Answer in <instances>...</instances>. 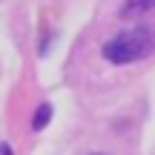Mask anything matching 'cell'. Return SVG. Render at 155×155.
Wrapping results in <instances>:
<instances>
[{
  "label": "cell",
  "mask_w": 155,
  "mask_h": 155,
  "mask_svg": "<svg viewBox=\"0 0 155 155\" xmlns=\"http://www.w3.org/2000/svg\"><path fill=\"white\" fill-rule=\"evenodd\" d=\"M52 118V106L49 104H40L38 109H35V118H32V129H43L46 124H49Z\"/></svg>",
  "instance_id": "obj_3"
},
{
  "label": "cell",
  "mask_w": 155,
  "mask_h": 155,
  "mask_svg": "<svg viewBox=\"0 0 155 155\" xmlns=\"http://www.w3.org/2000/svg\"><path fill=\"white\" fill-rule=\"evenodd\" d=\"M98 155H101V152H98Z\"/></svg>",
  "instance_id": "obj_4"
},
{
  "label": "cell",
  "mask_w": 155,
  "mask_h": 155,
  "mask_svg": "<svg viewBox=\"0 0 155 155\" xmlns=\"http://www.w3.org/2000/svg\"><path fill=\"white\" fill-rule=\"evenodd\" d=\"M155 9V0H124L121 6V17L129 20V17H138V15H147V12Z\"/></svg>",
  "instance_id": "obj_2"
},
{
  "label": "cell",
  "mask_w": 155,
  "mask_h": 155,
  "mask_svg": "<svg viewBox=\"0 0 155 155\" xmlns=\"http://www.w3.org/2000/svg\"><path fill=\"white\" fill-rule=\"evenodd\" d=\"M155 49V29L150 26H132L118 32L115 38H109L104 43V58L115 66H127V63H135L141 58H147Z\"/></svg>",
  "instance_id": "obj_1"
}]
</instances>
